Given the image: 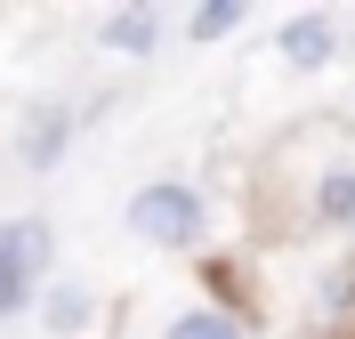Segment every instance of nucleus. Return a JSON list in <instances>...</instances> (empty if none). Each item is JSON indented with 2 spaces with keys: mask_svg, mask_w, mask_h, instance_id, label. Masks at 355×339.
Masks as SVG:
<instances>
[{
  "mask_svg": "<svg viewBox=\"0 0 355 339\" xmlns=\"http://www.w3.org/2000/svg\"><path fill=\"white\" fill-rule=\"evenodd\" d=\"M130 226L146 234V243H162V250H186L202 234V194L194 186H137V202H130Z\"/></svg>",
  "mask_w": 355,
  "mask_h": 339,
  "instance_id": "nucleus-1",
  "label": "nucleus"
},
{
  "mask_svg": "<svg viewBox=\"0 0 355 339\" xmlns=\"http://www.w3.org/2000/svg\"><path fill=\"white\" fill-rule=\"evenodd\" d=\"M41 259H49V226H33V218H8V226H0V315L33 307V291H41Z\"/></svg>",
  "mask_w": 355,
  "mask_h": 339,
  "instance_id": "nucleus-2",
  "label": "nucleus"
},
{
  "mask_svg": "<svg viewBox=\"0 0 355 339\" xmlns=\"http://www.w3.org/2000/svg\"><path fill=\"white\" fill-rule=\"evenodd\" d=\"M65 137H73V113H65V105L33 113V130H24V162H33V170H49V162L65 154Z\"/></svg>",
  "mask_w": 355,
  "mask_h": 339,
  "instance_id": "nucleus-3",
  "label": "nucleus"
},
{
  "mask_svg": "<svg viewBox=\"0 0 355 339\" xmlns=\"http://www.w3.org/2000/svg\"><path fill=\"white\" fill-rule=\"evenodd\" d=\"M283 57L291 65H323L331 57V17H291L283 24Z\"/></svg>",
  "mask_w": 355,
  "mask_h": 339,
  "instance_id": "nucleus-4",
  "label": "nucleus"
},
{
  "mask_svg": "<svg viewBox=\"0 0 355 339\" xmlns=\"http://www.w3.org/2000/svg\"><path fill=\"white\" fill-rule=\"evenodd\" d=\"M162 339H243V323H234V315H218V307H186V315H178Z\"/></svg>",
  "mask_w": 355,
  "mask_h": 339,
  "instance_id": "nucleus-5",
  "label": "nucleus"
},
{
  "mask_svg": "<svg viewBox=\"0 0 355 339\" xmlns=\"http://www.w3.org/2000/svg\"><path fill=\"white\" fill-rule=\"evenodd\" d=\"M154 33H162L154 8H121V17L105 24V41H113V49H130V57H137V49H154Z\"/></svg>",
  "mask_w": 355,
  "mask_h": 339,
  "instance_id": "nucleus-6",
  "label": "nucleus"
},
{
  "mask_svg": "<svg viewBox=\"0 0 355 339\" xmlns=\"http://www.w3.org/2000/svg\"><path fill=\"white\" fill-rule=\"evenodd\" d=\"M315 202H323V218H331V226H355V170H331Z\"/></svg>",
  "mask_w": 355,
  "mask_h": 339,
  "instance_id": "nucleus-7",
  "label": "nucleus"
},
{
  "mask_svg": "<svg viewBox=\"0 0 355 339\" xmlns=\"http://www.w3.org/2000/svg\"><path fill=\"white\" fill-rule=\"evenodd\" d=\"M49 323H57V331H81V323H89V291H73V283L49 291Z\"/></svg>",
  "mask_w": 355,
  "mask_h": 339,
  "instance_id": "nucleus-8",
  "label": "nucleus"
},
{
  "mask_svg": "<svg viewBox=\"0 0 355 339\" xmlns=\"http://www.w3.org/2000/svg\"><path fill=\"white\" fill-rule=\"evenodd\" d=\"M234 24H243V8H194V41H218V33H234Z\"/></svg>",
  "mask_w": 355,
  "mask_h": 339,
  "instance_id": "nucleus-9",
  "label": "nucleus"
}]
</instances>
